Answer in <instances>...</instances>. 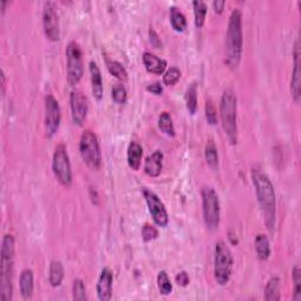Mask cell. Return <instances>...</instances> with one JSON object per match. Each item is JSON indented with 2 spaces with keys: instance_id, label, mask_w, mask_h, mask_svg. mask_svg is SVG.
Listing matches in <instances>:
<instances>
[{
  "instance_id": "603a6c76",
  "label": "cell",
  "mask_w": 301,
  "mask_h": 301,
  "mask_svg": "<svg viewBox=\"0 0 301 301\" xmlns=\"http://www.w3.org/2000/svg\"><path fill=\"white\" fill-rule=\"evenodd\" d=\"M64 279V267L60 261H52L50 266V284L53 287L60 286Z\"/></svg>"
},
{
  "instance_id": "83f0119b",
  "label": "cell",
  "mask_w": 301,
  "mask_h": 301,
  "mask_svg": "<svg viewBox=\"0 0 301 301\" xmlns=\"http://www.w3.org/2000/svg\"><path fill=\"white\" fill-rule=\"evenodd\" d=\"M159 128L161 132L167 134L169 137L176 136V131H174V125L171 114L168 112H162L161 116L159 117Z\"/></svg>"
},
{
  "instance_id": "4316f807",
  "label": "cell",
  "mask_w": 301,
  "mask_h": 301,
  "mask_svg": "<svg viewBox=\"0 0 301 301\" xmlns=\"http://www.w3.org/2000/svg\"><path fill=\"white\" fill-rule=\"evenodd\" d=\"M205 158H206V161H207L209 167H212V168L218 167V164H219V156H218L217 146L214 145L213 140H209L207 142V145H206Z\"/></svg>"
},
{
  "instance_id": "e575fe53",
  "label": "cell",
  "mask_w": 301,
  "mask_h": 301,
  "mask_svg": "<svg viewBox=\"0 0 301 301\" xmlns=\"http://www.w3.org/2000/svg\"><path fill=\"white\" fill-rule=\"evenodd\" d=\"M205 116H206V119H207L208 124H211V125L217 124V121H218L217 110H216V106H214V104H213V101L211 100V99H207V101H206Z\"/></svg>"
},
{
  "instance_id": "f35d334b",
  "label": "cell",
  "mask_w": 301,
  "mask_h": 301,
  "mask_svg": "<svg viewBox=\"0 0 301 301\" xmlns=\"http://www.w3.org/2000/svg\"><path fill=\"white\" fill-rule=\"evenodd\" d=\"M146 89H147V91H149L150 93L156 94V96H161L162 93V86L160 82H153V84L148 85Z\"/></svg>"
},
{
  "instance_id": "cb8c5ba5",
  "label": "cell",
  "mask_w": 301,
  "mask_h": 301,
  "mask_svg": "<svg viewBox=\"0 0 301 301\" xmlns=\"http://www.w3.org/2000/svg\"><path fill=\"white\" fill-rule=\"evenodd\" d=\"M169 18H171L172 27L178 32H183L187 26V20H186L185 14L177 7H171L169 10Z\"/></svg>"
},
{
  "instance_id": "44dd1931",
  "label": "cell",
  "mask_w": 301,
  "mask_h": 301,
  "mask_svg": "<svg viewBox=\"0 0 301 301\" xmlns=\"http://www.w3.org/2000/svg\"><path fill=\"white\" fill-rule=\"evenodd\" d=\"M255 249L258 258L260 260H267L271 255V246H269V240L265 234H258L255 238Z\"/></svg>"
},
{
  "instance_id": "1f68e13d",
  "label": "cell",
  "mask_w": 301,
  "mask_h": 301,
  "mask_svg": "<svg viewBox=\"0 0 301 301\" xmlns=\"http://www.w3.org/2000/svg\"><path fill=\"white\" fill-rule=\"evenodd\" d=\"M73 299L77 301H84L86 300V287L84 281L81 279H75L73 281V288H72Z\"/></svg>"
},
{
  "instance_id": "d6a6232c",
  "label": "cell",
  "mask_w": 301,
  "mask_h": 301,
  "mask_svg": "<svg viewBox=\"0 0 301 301\" xmlns=\"http://www.w3.org/2000/svg\"><path fill=\"white\" fill-rule=\"evenodd\" d=\"M112 99L117 104H125L127 100V91L120 84L114 85L112 89Z\"/></svg>"
},
{
  "instance_id": "5bb4252c",
  "label": "cell",
  "mask_w": 301,
  "mask_h": 301,
  "mask_svg": "<svg viewBox=\"0 0 301 301\" xmlns=\"http://www.w3.org/2000/svg\"><path fill=\"white\" fill-rule=\"evenodd\" d=\"M112 284H113V273L110 268L105 267L101 269L97 284L98 298L101 301H109L112 296Z\"/></svg>"
},
{
  "instance_id": "4fadbf2b",
  "label": "cell",
  "mask_w": 301,
  "mask_h": 301,
  "mask_svg": "<svg viewBox=\"0 0 301 301\" xmlns=\"http://www.w3.org/2000/svg\"><path fill=\"white\" fill-rule=\"evenodd\" d=\"M70 102L74 124L82 125V122L85 121L87 117V112H89V101H87V98L81 91L75 90L71 93Z\"/></svg>"
},
{
  "instance_id": "d6986e66",
  "label": "cell",
  "mask_w": 301,
  "mask_h": 301,
  "mask_svg": "<svg viewBox=\"0 0 301 301\" xmlns=\"http://www.w3.org/2000/svg\"><path fill=\"white\" fill-rule=\"evenodd\" d=\"M19 286H20V292L24 299H31L33 295L34 288V279L32 269L25 268L22 272L20 279H19Z\"/></svg>"
},
{
  "instance_id": "7a4b0ae2",
  "label": "cell",
  "mask_w": 301,
  "mask_h": 301,
  "mask_svg": "<svg viewBox=\"0 0 301 301\" xmlns=\"http://www.w3.org/2000/svg\"><path fill=\"white\" fill-rule=\"evenodd\" d=\"M243 53V14L240 10H233L229 15L226 35V64L231 69L239 66Z\"/></svg>"
},
{
  "instance_id": "3957f363",
  "label": "cell",
  "mask_w": 301,
  "mask_h": 301,
  "mask_svg": "<svg viewBox=\"0 0 301 301\" xmlns=\"http://www.w3.org/2000/svg\"><path fill=\"white\" fill-rule=\"evenodd\" d=\"M2 267H0V300L11 301L13 291V269H14V238L5 234L2 243Z\"/></svg>"
},
{
  "instance_id": "e0dca14e",
  "label": "cell",
  "mask_w": 301,
  "mask_h": 301,
  "mask_svg": "<svg viewBox=\"0 0 301 301\" xmlns=\"http://www.w3.org/2000/svg\"><path fill=\"white\" fill-rule=\"evenodd\" d=\"M142 62H144L146 70L154 74H161L165 71L166 66H167V62L164 59L157 57L156 54L150 52L144 53V55H142Z\"/></svg>"
},
{
  "instance_id": "60d3db41",
  "label": "cell",
  "mask_w": 301,
  "mask_h": 301,
  "mask_svg": "<svg viewBox=\"0 0 301 301\" xmlns=\"http://www.w3.org/2000/svg\"><path fill=\"white\" fill-rule=\"evenodd\" d=\"M2 84H3V93H4V92H5V86H6L5 74H4V72H2Z\"/></svg>"
},
{
  "instance_id": "74e56055",
  "label": "cell",
  "mask_w": 301,
  "mask_h": 301,
  "mask_svg": "<svg viewBox=\"0 0 301 301\" xmlns=\"http://www.w3.org/2000/svg\"><path fill=\"white\" fill-rule=\"evenodd\" d=\"M149 41L154 47H157V49H159V47H161L160 38L158 37L157 32L153 29H149Z\"/></svg>"
},
{
  "instance_id": "ba28073f",
  "label": "cell",
  "mask_w": 301,
  "mask_h": 301,
  "mask_svg": "<svg viewBox=\"0 0 301 301\" xmlns=\"http://www.w3.org/2000/svg\"><path fill=\"white\" fill-rule=\"evenodd\" d=\"M67 59V80L70 85H77L84 75L82 51L77 41H70L66 47Z\"/></svg>"
},
{
  "instance_id": "2e32d148",
  "label": "cell",
  "mask_w": 301,
  "mask_h": 301,
  "mask_svg": "<svg viewBox=\"0 0 301 301\" xmlns=\"http://www.w3.org/2000/svg\"><path fill=\"white\" fill-rule=\"evenodd\" d=\"M162 160H164V154L160 150H156L146 158L144 166L146 174L153 178L159 176L162 169Z\"/></svg>"
},
{
  "instance_id": "836d02e7",
  "label": "cell",
  "mask_w": 301,
  "mask_h": 301,
  "mask_svg": "<svg viewBox=\"0 0 301 301\" xmlns=\"http://www.w3.org/2000/svg\"><path fill=\"white\" fill-rule=\"evenodd\" d=\"M181 77V72L179 69L177 67H171V69L166 71V73L164 75V84L168 85V86H173L176 85L179 79Z\"/></svg>"
},
{
  "instance_id": "8fae6325",
  "label": "cell",
  "mask_w": 301,
  "mask_h": 301,
  "mask_svg": "<svg viewBox=\"0 0 301 301\" xmlns=\"http://www.w3.org/2000/svg\"><path fill=\"white\" fill-rule=\"evenodd\" d=\"M142 194H144L146 203H147L148 211L153 218L154 223L160 227H166L168 224V214L165 205L162 204L159 197L147 188H142Z\"/></svg>"
},
{
  "instance_id": "f546056e",
  "label": "cell",
  "mask_w": 301,
  "mask_h": 301,
  "mask_svg": "<svg viewBox=\"0 0 301 301\" xmlns=\"http://www.w3.org/2000/svg\"><path fill=\"white\" fill-rule=\"evenodd\" d=\"M158 287H159V291L162 295L171 294L172 284L171 280L168 278L167 273L165 271H161L159 272V274H158Z\"/></svg>"
},
{
  "instance_id": "9c48e42d",
  "label": "cell",
  "mask_w": 301,
  "mask_h": 301,
  "mask_svg": "<svg viewBox=\"0 0 301 301\" xmlns=\"http://www.w3.org/2000/svg\"><path fill=\"white\" fill-rule=\"evenodd\" d=\"M53 173L59 183L69 187L72 184V171H71L70 157L64 144H59L54 149L52 161Z\"/></svg>"
},
{
  "instance_id": "7c38bea8",
  "label": "cell",
  "mask_w": 301,
  "mask_h": 301,
  "mask_svg": "<svg viewBox=\"0 0 301 301\" xmlns=\"http://www.w3.org/2000/svg\"><path fill=\"white\" fill-rule=\"evenodd\" d=\"M42 25L46 37L50 40L57 41L60 37V29H59V17L55 10V4L52 2H46L44 4Z\"/></svg>"
},
{
  "instance_id": "ab89813d",
  "label": "cell",
  "mask_w": 301,
  "mask_h": 301,
  "mask_svg": "<svg viewBox=\"0 0 301 301\" xmlns=\"http://www.w3.org/2000/svg\"><path fill=\"white\" fill-rule=\"evenodd\" d=\"M225 2L224 0H216V2H213V7H214V11L218 12V13H221L224 10V6H225Z\"/></svg>"
},
{
  "instance_id": "8992f818",
  "label": "cell",
  "mask_w": 301,
  "mask_h": 301,
  "mask_svg": "<svg viewBox=\"0 0 301 301\" xmlns=\"http://www.w3.org/2000/svg\"><path fill=\"white\" fill-rule=\"evenodd\" d=\"M79 150H80L82 160L91 169H98L100 167L101 150L96 133L91 130H85L82 132L80 142H79Z\"/></svg>"
},
{
  "instance_id": "277c9868",
  "label": "cell",
  "mask_w": 301,
  "mask_h": 301,
  "mask_svg": "<svg viewBox=\"0 0 301 301\" xmlns=\"http://www.w3.org/2000/svg\"><path fill=\"white\" fill-rule=\"evenodd\" d=\"M236 96L232 89H227L223 93L220 100V118L226 136L232 145L238 141V125H236Z\"/></svg>"
},
{
  "instance_id": "d590c367",
  "label": "cell",
  "mask_w": 301,
  "mask_h": 301,
  "mask_svg": "<svg viewBox=\"0 0 301 301\" xmlns=\"http://www.w3.org/2000/svg\"><path fill=\"white\" fill-rule=\"evenodd\" d=\"M141 235H142V239H144L145 241L154 240L158 238V229L154 227L153 225L145 224L144 226H142Z\"/></svg>"
},
{
  "instance_id": "30bf717a",
  "label": "cell",
  "mask_w": 301,
  "mask_h": 301,
  "mask_svg": "<svg viewBox=\"0 0 301 301\" xmlns=\"http://www.w3.org/2000/svg\"><path fill=\"white\" fill-rule=\"evenodd\" d=\"M61 120V111L57 99L52 94L45 98V132L49 138H52L59 128Z\"/></svg>"
},
{
  "instance_id": "ac0fdd59",
  "label": "cell",
  "mask_w": 301,
  "mask_h": 301,
  "mask_svg": "<svg viewBox=\"0 0 301 301\" xmlns=\"http://www.w3.org/2000/svg\"><path fill=\"white\" fill-rule=\"evenodd\" d=\"M90 73H91V82H92V93L93 97L97 100H100L104 94V87H102V78L101 72L99 70L97 62H90Z\"/></svg>"
},
{
  "instance_id": "f1b7e54d",
  "label": "cell",
  "mask_w": 301,
  "mask_h": 301,
  "mask_svg": "<svg viewBox=\"0 0 301 301\" xmlns=\"http://www.w3.org/2000/svg\"><path fill=\"white\" fill-rule=\"evenodd\" d=\"M107 69L110 73L114 77L120 79V80H126L127 79V71L120 62L116 60H109L107 61Z\"/></svg>"
},
{
  "instance_id": "8d00e7d4",
  "label": "cell",
  "mask_w": 301,
  "mask_h": 301,
  "mask_svg": "<svg viewBox=\"0 0 301 301\" xmlns=\"http://www.w3.org/2000/svg\"><path fill=\"white\" fill-rule=\"evenodd\" d=\"M177 284L181 287H186L189 284V276L186 272H180L179 274L176 276Z\"/></svg>"
},
{
  "instance_id": "9a60e30c",
  "label": "cell",
  "mask_w": 301,
  "mask_h": 301,
  "mask_svg": "<svg viewBox=\"0 0 301 301\" xmlns=\"http://www.w3.org/2000/svg\"><path fill=\"white\" fill-rule=\"evenodd\" d=\"M294 61H293V72H292V80H291V92L296 102L300 101V89H301V72H300V47H299V39H296L294 46Z\"/></svg>"
},
{
  "instance_id": "7402d4cb",
  "label": "cell",
  "mask_w": 301,
  "mask_h": 301,
  "mask_svg": "<svg viewBox=\"0 0 301 301\" xmlns=\"http://www.w3.org/2000/svg\"><path fill=\"white\" fill-rule=\"evenodd\" d=\"M280 298V280L278 276H272L265 288V299L267 301H278Z\"/></svg>"
},
{
  "instance_id": "5b68a950",
  "label": "cell",
  "mask_w": 301,
  "mask_h": 301,
  "mask_svg": "<svg viewBox=\"0 0 301 301\" xmlns=\"http://www.w3.org/2000/svg\"><path fill=\"white\" fill-rule=\"evenodd\" d=\"M233 256L231 249L223 240L218 241L214 247V278L220 286H225L231 279Z\"/></svg>"
},
{
  "instance_id": "484cf974",
  "label": "cell",
  "mask_w": 301,
  "mask_h": 301,
  "mask_svg": "<svg viewBox=\"0 0 301 301\" xmlns=\"http://www.w3.org/2000/svg\"><path fill=\"white\" fill-rule=\"evenodd\" d=\"M186 106H187L189 113H196L198 109V89L196 82L191 84V86L186 91Z\"/></svg>"
},
{
  "instance_id": "ffe728a7",
  "label": "cell",
  "mask_w": 301,
  "mask_h": 301,
  "mask_svg": "<svg viewBox=\"0 0 301 301\" xmlns=\"http://www.w3.org/2000/svg\"><path fill=\"white\" fill-rule=\"evenodd\" d=\"M142 147L136 141H132L127 148V162L128 166L134 171H138L141 164Z\"/></svg>"
},
{
  "instance_id": "6da1fadb",
  "label": "cell",
  "mask_w": 301,
  "mask_h": 301,
  "mask_svg": "<svg viewBox=\"0 0 301 301\" xmlns=\"http://www.w3.org/2000/svg\"><path fill=\"white\" fill-rule=\"evenodd\" d=\"M252 180L254 184L256 197H258L259 205L265 217L269 232H273L275 226V216H276V200L275 191L273 184L269 180L268 176L260 168L253 167L252 169Z\"/></svg>"
},
{
  "instance_id": "d4e9b609",
  "label": "cell",
  "mask_w": 301,
  "mask_h": 301,
  "mask_svg": "<svg viewBox=\"0 0 301 301\" xmlns=\"http://www.w3.org/2000/svg\"><path fill=\"white\" fill-rule=\"evenodd\" d=\"M193 11H194V23L198 29L204 26L206 14H207V5L203 0H194L193 2Z\"/></svg>"
},
{
  "instance_id": "52a82bcc",
  "label": "cell",
  "mask_w": 301,
  "mask_h": 301,
  "mask_svg": "<svg viewBox=\"0 0 301 301\" xmlns=\"http://www.w3.org/2000/svg\"><path fill=\"white\" fill-rule=\"evenodd\" d=\"M203 198V216L206 227L216 231L220 224V203L217 192L209 186L201 189Z\"/></svg>"
},
{
  "instance_id": "4dcf8cb0",
  "label": "cell",
  "mask_w": 301,
  "mask_h": 301,
  "mask_svg": "<svg viewBox=\"0 0 301 301\" xmlns=\"http://www.w3.org/2000/svg\"><path fill=\"white\" fill-rule=\"evenodd\" d=\"M293 283H294V293H293V299L295 301L301 300V269L295 265L293 268Z\"/></svg>"
}]
</instances>
